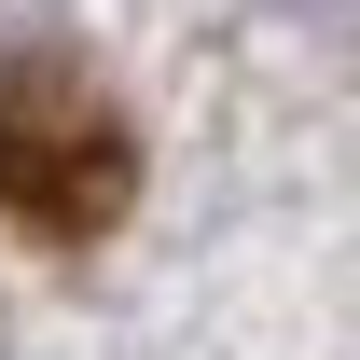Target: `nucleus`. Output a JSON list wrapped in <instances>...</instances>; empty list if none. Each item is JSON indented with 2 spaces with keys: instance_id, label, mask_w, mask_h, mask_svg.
Returning a JSON list of instances; mask_svg holds the SVG:
<instances>
[{
  "instance_id": "f257e3e1",
  "label": "nucleus",
  "mask_w": 360,
  "mask_h": 360,
  "mask_svg": "<svg viewBox=\"0 0 360 360\" xmlns=\"http://www.w3.org/2000/svg\"><path fill=\"white\" fill-rule=\"evenodd\" d=\"M139 194L125 111L70 42H0V222L28 250H97Z\"/></svg>"
}]
</instances>
